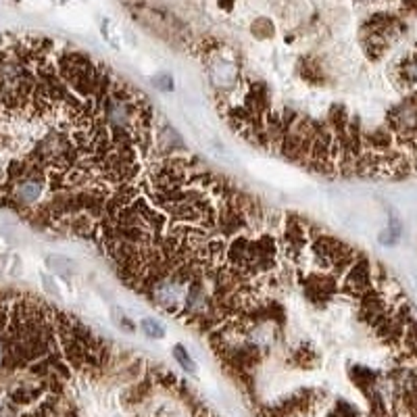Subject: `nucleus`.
Returning <instances> with one entry per match:
<instances>
[{"label": "nucleus", "instance_id": "2", "mask_svg": "<svg viewBox=\"0 0 417 417\" xmlns=\"http://www.w3.org/2000/svg\"><path fill=\"white\" fill-rule=\"evenodd\" d=\"M140 330L146 338L150 340H161L165 338V326L159 322V320H154V318H144L140 322Z\"/></svg>", "mask_w": 417, "mask_h": 417}, {"label": "nucleus", "instance_id": "4", "mask_svg": "<svg viewBox=\"0 0 417 417\" xmlns=\"http://www.w3.org/2000/svg\"><path fill=\"white\" fill-rule=\"evenodd\" d=\"M154 86H159V88H163V90H171L174 88V82H171V78H167V75H159L154 80Z\"/></svg>", "mask_w": 417, "mask_h": 417}, {"label": "nucleus", "instance_id": "1", "mask_svg": "<svg viewBox=\"0 0 417 417\" xmlns=\"http://www.w3.org/2000/svg\"><path fill=\"white\" fill-rule=\"evenodd\" d=\"M150 100L86 52L0 38V206L88 240L161 150Z\"/></svg>", "mask_w": 417, "mask_h": 417}, {"label": "nucleus", "instance_id": "3", "mask_svg": "<svg viewBox=\"0 0 417 417\" xmlns=\"http://www.w3.org/2000/svg\"><path fill=\"white\" fill-rule=\"evenodd\" d=\"M171 355H174V359L180 363L182 370H186L188 374H196V363L192 361V357L188 355V350H186L182 344H176L174 350H171Z\"/></svg>", "mask_w": 417, "mask_h": 417}]
</instances>
